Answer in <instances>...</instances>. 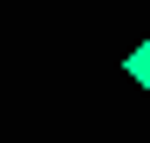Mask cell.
<instances>
[{"label": "cell", "instance_id": "cell-1", "mask_svg": "<svg viewBox=\"0 0 150 143\" xmlns=\"http://www.w3.org/2000/svg\"><path fill=\"white\" fill-rule=\"evenodd\" d=\"M123 75H130L137 89H150V41H137L130 55H123Z\"/></svg>", "mask_w": 150, "mask_h": 143}]
</instances>
